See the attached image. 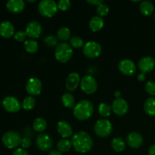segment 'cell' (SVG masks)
<instances>
[{
  "mask_svg": "<svg viewBox=\"0 0 155 155\" xmlns=\"http://www.w3.org/2000/svg\"><path fill=\"white\" fill-rule=\"evenodd\" d=\"M137 78L139 81H144L145 80V78H146V76H145V74H144V73H140L138 75Z\"/></svg>",
  "mask_w": 155,
  "mask_h": 155,
  "instance_id": "obj_42",
  "label": "cell"
},
{
  "mask_svg": "<svg viewBox=\"0 0 155 155\" xmlns=\"http://www.w3.org/2000/svg\"><path fill=\"white\" fill-rule=\"evenodd\" d=\"M97 14L99 15V17H104L106 16V15L108 14L109 12V7L104 3H102V4L99 5L97 6L96 8Z\"/></svg>",
  "mask_w": 155,
  "mask_h": 155,
  "instance_id": "obj_33",
  "label": "cell"
},
{
  "mask_svg": "<svg viewBox=\"0 0 155 155\" xmlns=\"http://www.w3.org/2000/svg\"><path fill=\"white\" fill-rule=\"evenodd\" d=\"M48 155H63L62 153L59 151H51Z\"/></svg>",
  "mask_w": 155,
  "mask_h": 155,
  "instance_id": "obj_43",
  "label": "cell"
},
{
  "mask_svg": "<svg viewBox=\"0 0 155 155\" xmlns=\"http://www.w3.org/2000/svg\"><path fill=\"white\" fill-rule=\"evenodd\" d=\"M36 105V99L33 96H27L23 100L22 107L24 110H30L33 109V107Z\"/></svg>",
  "mask_w": 155,
  "mask_h": 155,
  "instance_id": "obj_30",
  "label": "cell"
},
{
  "mask_svg": "<svg viewBox=\"0 0 155 155\" xmlns=\"http://www.w3.org/2000/svg\"><path fill=\"white\" fill-rule=\"evenodd\" d=\"M70 43L72 47L75 48H80L84 46V42H83V39L80 36H74L70 39Z\"/></svg>",
  "mask_w": 155,
  "mask_h": 155,
  "instance_id": "obj_32",
  "label": "cell"
},
{
  "mask_svg": "<svg viewBox=\"0 0 155 155\" xmlns=\"http://www.w3.org/2000/svg\"><path fill=\"white\" fill-rule=\"evenodd\" d=\"M102 48L101 45L95 41L87 42L83 46V53L85 55L90 58H95L101 54Z\"/></svg>",
  "mask_w": 155,
  "mask_h": 155,
  "instance_id": "obj_8",
  "label": "cell"
},
{
  "mask_svg": "<svg viewBox=\"0 0 155 155\" xmlns=\"http://www.w3.org/2000/svg\"><path fill=\"white\" fill-rule=\"evenodd\" d=\"M138 66H139V70L142 73H144V74L148 73L154 68L155 61L152 57L145 56V57L142 58L139 60Z\"/></svg>",
  "mask_w": 155,
  "mask_h": 155,
  "instance_id": "obj_15",
  "label": "cell"
},
{
  "mask_svg": "<svg viewBox=\"0 0 155 155\" xmlns=\"http://www.w3.org/2000/svg\"><path fill=\"white\" fill-rule=\"evenodd\" d=\"M44 42L46 45L49 47H53L58 43V39L54 35H48L44 39Z\"/></svg>",
  "mask_w": 155,
  "mask_h": 155,
  "instance_id": "obj_34",
  "label": "cell"
},
{
  "mask_svg": "<svg viewBox=\"0 0 155 155\" xmlns=\"http://www.w3.org/2000/svg\"><path fill=\"white\" fill-rule=\"evenodd\" d=\"M14 33H15V27L10 21H4L0 24V35L2 37L8 39L13 36Z\"/></svg>",
  "mask_w": 155,
  "mask_h": 155,
  "instance_id": "obj_19",
  "label": "cell"
},
{
  "mask_svg": "<svg viewBox=\"0 0 155 155\" xmlns=\"http://www.w3.org/2000/svg\"><path fill=\"white\" fill-rule=\"evenodd\" d=\"M33 130L36 132L42 133L47 128V122L45 119L42 117H38L34 120L33 124Z\"/></svg>",
  "mask_w": 155,
  "mask_h": 155,
  "instance_id": "obj_26",
  "label": "cell"
},
{
  "mask_svg": "<svg viewBox=\"0 0 155 155\" xmlns=\"http://www.w3.org/2000/svg\"><path fill=\"white\" fill-rule=\"evenodd\" d=\"M120 91H118V90H117V91H115V92H114V96L116 97V98H120Z\"/></svg>",
  "mask_w": 155,
  "mask_h": 155,
  "instance_id": "obj_44",
  "label": "cell"
},
{
  "mask_svg": "<svg viewBox=\"0 0 155 155\" xmlns=\"http://www.w3.org/2000/svg\"><path fill=\"white\" fill-rule=\"evenodd\" d=\"M148 155H155V144L151 145L148 150Z\"/></svg>",
  "mask_w": 155,
  "mask_h": 155,
  "instance_id": "obj_41",
  "label": "cell"
},
{
  "mask_svg": "<svg viewBox=\"0 0 155 155\" xmlns=\"http://www.w3.org/2000/svg\"><path fill=\"white\" fill-rule=\"evenodd\" d=\"M6 7L12 13H21L25 8V3L23 0H9L6 4Z\"/></svg>",
  "mask_w": 155,
  "mask_h": 155,
  "instance_id": "obj_20",
  "label": "cell"
},
{
  "mask_svg": "<svg viewBox=\"0 0 155 155\" xmlns=\"http://www.w3.org/2000/svg\"><path fill=\"white\" fill-rule=\"evenodd\" d=\"M58 39L61 41H67L71 37V30L68 27H61L57 33Z\"/></svg>",
  "mask_w": 155,
  "mask_h": 155,
  "instance_id": "obj_31",
  "label": "cell"
},
{
  "mask_svg": "<svg viewBox=\"0 0 155 155\" xmlns=\"http://www.w3.org/2000/svg\"><path fill=\"white\" fill-rule=\"evenodd\" d=\"M31 144H32L31 139L28 137H25L24 138V139H22L21 145V146L23 147V148H30Z\"/></svg>",
  "mask_w": 155,
  "mask_h": 155,
  "instance_id": "obj_38",
  "label": "cell"
},
{
  "mask_svg": "<svg viewBox=\"0 0 155 155\" xmlns=\"http://www.w3.org/2000/svg\"><path fill=\"white\" fill-rule=\"evenodd\" d=\"M3 107L7 111L11 113H16L21 109V104L16 98L13 96H7L2 101Z\"/></svg>",
  "mask_w": 155,
  "mask_h": 155,
  "instance_id": "obj_13",
  "label": "cell"
},
{
  "mask_svg": "<svg viewBox=\"0 0 155 155\" xmlns=\"http://www.w3.org/2000/svg\"><path fill=\"white\" fill-rule=\"evenodd\" d=\"M73 55V49L67 42H61L58 44L54 49V56L58 61L66 63L69 61Z\"/></svg>",
  "mask_w": 155,
  "mask_h": 155,
  "instance_id": "obj_3",
  "label": "cell"
},
{
  "mask_svg": "<svg viewBox=\"0 0 155 155\" xmlns=\"http://www.w3.org/2000/svg\"><path fill=\"white\" fill-rule=\"evenodd\" d=\"M13 155H29V154L24 148H18L14 151Z\"/></svg>",
  "mask_w": 155,
  "mask_h": 155,
  "instance_id": "obj_39",
  "label": "cell"
},
{
  "mask_svg": "<svg viewBox=\"0 0 155 155\" xmlns=\"http://www.w3.org/2000/svg\"><path fill=\"white\" fill-rule=\"evenodd\" d=\"M145 91L149 95H155V83L153 81H148L145 86Z\"/></svg>",
  "mask_w": 155,
  "mask_h": 155,
  "instance_id": "obj_36",
  "label": "cell"
},
{
  "mask_svg": "<svg viewBox=\"0 0 155 155\" xmlns=\"http://www.w3.org/2000/svg\"><path fill=\"white\" fill-rule=\"evenodd\" d=\"M24 48L29 53H35L39 48V45L37 42L33 39H28L24 42Z\"/></svg>",
  "mask_w": 155,
  "mask_h": 155,
  "instance_id": "obj_28",
  "label": "cell"
},
{
  "mask_svg": "<svg viewBox=\"0 0 155 155\" xmlns=\"http://www.w3.org/2000/svg\"><path fill=\"white\" fill-rule=\"evenodd\" d=\"M57 5L58 9L61 11H67L71 8V2L69 0H60Z\"/></svg>",
  "mask_w": 155,
  "mask_h": 155,
  "instance_id": "obj_35",
  "label": "cell"
},
{
  "mask_svg": "<svg viewBox=\"0 0 155 155\" xmlns=\"http://www.w3.org/2000/svg\"><path fill=\"white\" fill-rule=\"evenodd\" d=\"M112 110L118 116H124L128 112L129 104L123 98H116L112 103Z\"/></svg>",
  "mask_w": 155,
  "mask_h": 155,
  "instance_id": "obj_10",
  "label": "cell"
},
{
  "mask_svg": "<svg viewBox=\"0 0 155 155\" xmlns=\"http://www.w3.org/2000/svg\"><path fill=\"white\" fill-rule=\"evenodd\" d=\"M36 145L38 148L42 151H49L53 145V142L49 136L44 133H40L36 137Z\"/></svg>",
  "mask_w": 155,
  "mask_h": 155,
  "instance_id": "obj_12",
  "label": "cell"
},
{
  "mask_svg": "<svg viewBox=\"0 0 155 155\" xmlns=\"http://www.w3.org/2000/svg\"><path fill=\"white\" fill-rule=\"evenodd\" d=\"M94 112L92 103L89 100H82L79 101L74 107V117L79 120H86L92 117Z\"/></svg>",
  "mask_w": 155,
  "mask_h": 155,
  "instance_id": "obj_2",
  "label": "cell"
},
{
  "mask_svg": "<svg viewBox=\"0 0 155 155\" xmlns=\"http://www.w3.org/2000/svg\"><path fill=\"white\" fill-rule=\"evenodd\" d=\"M72 147L71 140L67 139H62L59 140L57 143V148L61 152H68Z\"/></svg>",
  "mask_w": 155,
  "mask_h": 155,
  "instance_id": "obj_25",
  "label": "cell"
},
{
  "mask_svg": "<svg viewBox=\"0 0 155 155\" xmlns=\"http://www.w3.org/2000/svg\"><path fill=\"white\" fill-rule=\"evenodd\" d=\"M72 145L76 151L79 153H87L93 146V141L86 132L80 131L75 133L71 139Z\"/></svg>",
  "mask_w": 155,
  "mask_h": 155,
  "instance_id": "obj_1",
  "label": "cell"
},
{
  "mask_svg": "<svg viewBox=\"0 0 155 155\" xmlns=\"http://www.w3.org/2000/svg\"><path fill=\"white\" fill-rule=\"evenodd\" d=\"M25 32L27 36L32 39H36V38H39L42 34V27L38 21H32L27 24Z\"/></svg>",
  "mask_w": 155,
  "mask_h": 155,
  "instance_id": "obj_11",
  "label": "cell"
},
{
  "mask_svg": "<svg viewBox=\"0 0 155 155\" xmlns=\"http://www.w3.org/2000/svg\"><path fill=\"white\" fill-rule=\"evenodd\" d=\"M154 18H155V15H154Z\"/></svg>",
  "mask_w": 155,
  "mask_h": 155,
  "instance_id": "obj_45",
  "label": "cell"
},
{
  "mask_svg": "<svg viewBox=\"0 0 155 155\" xmlns=\"http://www.w3.org/2000/svg\"><path fill=\"white\" fill-rule=\"evenodd\" d=\"M26 90L31 96L39 95L42 91V82L37 77H31L26 84Z\"/></svg>",
  "mask_w": 155,
  "mask_h": 155,
  "instance_id": "obj_9",
  "label": "cell"
},
{
  "mask_svg": "<svg viewBox=\"0 0 155 155\" xmlns=\"http://www.w3.org/2000/svg\"><path fill=\"white\" fill-rule=\"evenodd\" d=\"M127 141L129 146L133 148H138L142 146L144 139L140 133L137 132H132L127 136Z\"/></svg>",
  "mask_w": 155,
  "mask_h": 155,
  "instance_id": "obj_16",
  "label": "cell"
},
{
  "mask_svg": "<svg viewBox=\"0 0 155 155\" xmlns=\"http://www.w3.org/2000/svg\"><path fill=\"white\" fill-rule=\"evenodd\" d=\"M118 68L123 74L131 76L136 72V66L134 62L130 59H124L118 64Z\"/></svg>",
  "mask_w": 155,
  "mask_h": 155,
  "instance_id": "obj_14",
  "label": "cell"
},
{
  "mask_svg": "<svg viewBox=\"0 0 155 155\" xmlns=\"http://www.w3.org/2000/svg\"><path fill=\"white\" fill-rule=\"evenodd\" d=\"M27 36L26 32L23 31V30H20V31H18L15 35H14V38H15V40L17 42H24L26 39V37Z\"/></svg>",
  "mask_w": 155,
  "mask_h": 155,
  "instance_id": "obj_37",
  "label": "cell"
},
{
  "mask_svg": "<svg viewBox=\"0 0 155 155\" xmlns=\"http://www.w3.org/2000/svg\"><path fill=\"white\" fill-rule=\"evenodd\" d=\"M139 9H140V12L142 15H145V16H149L154 12V6L151 1L145 0V1L141 2Z\"/></svg>",
  "mask_w": 155,
  "mask_h": 155,
  "instance_id": "obj_22",
  "label": "cell"
},
{
  "mask_svg": "<svg viewBox=\"0 0 155 155\" xmlns=\"http://www.w3.org/2000/svg\"><path fill=\"white\" fill-rule=\"evenodd\" d=\"M80 80H81L80 75L77 73H71L66 79V83H65L66 89L68 91H74L78 86Z\"/></svg>",
  "mask_w": 155,
  "mask_h": 155,
  "instance_id": "obj_18",
  "label": "cell"
},
{
  "mask_svg": "<svg viewBox=\"0 0 155 155\" xmlns=\"http://www.w3.org/2000/svg\"><path fill=\"white\" fill-rule=\"evenodd\" d=\"M144 109L147 114L150 116H155V98L151 97L145 101L144 104Z\"/></svg>",
  "mask_w": 155,
  "mask_h": 155,
  "instance_id": "obj_23",
  "label": "cell"
},
{
  "mask_svg": "<svg viewBox=\"0 0 155 155\" xmlns=\"http://www.w3.org/2000/svg\"><path fill=\"white\" fill-rule=\"evenodd\" d=\"M113 127L111 123L107 120H99L95 124L94 131L99 137H107L111 133Z\"/></svg>",
  "mask_w": 155,
  "mask_h": 155,
  "instance_id": "obj_6",
  "label": "cell"
},
{
  "mask_svg": "<svg viewBox=\"0 0 155 155\" xmlns=\"http://www.w3.org/2000/svg\"><path fill=\"white\" fill-rule=\"evenodd\" d=\"M87 2L91 5H99L102 4V0H87Z\"/></svg>",
  "mask_w": 155,
  "mask_h": 155,
  "instance_id": "obj_40",
  "label": "cell"
},
{
  "mask_svg": "<svg viewBox=\"0 0 155 155\" xmlns=\"http://www.w3.org/2000/svg\"><path fill=\"white\" fill-rule=\"evenodd\" d=\"M111 147L117 152H122L125 150L126 143L124 139H121V138H114L111 141Z\"/></svg>",
  "mask_w": 155,
  "mask_h": 155,
  "instance_id": "obj_24",
  "label": "cell"
},
{
  "mask_svg": "<svg viewBox=\"0 0 155 155\" xmlns=\"http://www.w3.org/2000/svg\"><path fill=\"white\" fill-rule=\"evenodd\" d=\"M104 21L102 18L99 16H94L89 21V27L93 32H98L103 28Z\"/></svg>",
  "mask_w": 155,
  "mask_h": 155,
  "instance_id": "obj_21",
  "label": "cell"
},
{
  "mask_svg": "<svg viewBox=\"0 0 155 155\" xmlns=\"http://www.w3.org/2000/svg\"><path fill=\"white\" fill-rule=\"evenodd\" d=\"M21 140L22 139L20 134L15 131L6 132L2 138L3 145L9 149L17 148L18 145H21Z\"/></svg>",
  "mask_w": 155,
  "mask_h": 155,
  "instance_id": "obj_5",
  "label": "cell"
},
{
  "mask_svg": "<svg viewBox=\"0 0 155 155\" xmlns=\"http://www.w3.org/2000/svg\"><path fill=\"white\" fill-rule=\"evenodd\" d=\"M111 110L112 107L106 102L101 103L98 106V113L101 116L104 117H107L110 116Z\"/></svg>",
  "mask_w": 155,
  "mask_h": 155,
  "instance_id": "obj_29",
  "label": "cell"
},
{
  "mask_svg": "<svg viewBox=\"0 0 155 155\" xmlns=\"http://www.w3.org/2000/svg\"><path fill=\"white\" fill-rule=\"evenodd\" d=\"M58 5L53 0H42L39 3L38 10L39 12L44 17L51 18L58 12Z\"/></svg>",
  "mask_w": 155,
  "mask_h": 155,
  "instance_id": "obj_4",
  "label": "cell"
},
{
  "mask_svg": "<svg viewBox=\"0 0 155 155\" xmlns=\"http://www.w3.org/2000/svg\"><path fill=\"white\" fill-rule=\"evenodd\" d=\"M80 87L85 93L93 94L96 92L98 83L92 76L86 75L80 80Z\"/></svg>",
  "mask_w": 155,
  "mask_h": 155,
  "instance_id": "obj_7",
  "label": "cell"
},
{
  "mask_svg": "<svg viewBox=\"0 0 155 155\" xmlns=\"http://www.w3.org/2000/svg\"><path fill=\"white\" fill-rule=\"evenodd\" d=\"M57 131L63 139H67L72 136L73 130L71 124L65 120H61L57 124Z\"/></svg>",
  "mask_w": 155,
  "mask_h": 155,
  "instance_id": "obj_17",
  "label": "cell"
},
{
  "mask_svg": "<svg viewBox=\"0 0 155 155\" xmlns=\"http://www.w3.org/2000/svg\"><path fill=\"white\" fill-rule=\"evenodd\" d=\"M61 102L64 107L71 108V107H74V103H75V99H74V97L73 96L72 94L66 92V93H64L62 95Z\"/></svg>",
  "mask_w": 155,
  "mask_h": 155,
  "instance_id": "obj_27",
  "label": "cell"
}]
</instances>
